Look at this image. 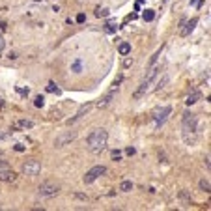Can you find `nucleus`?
Wrapping results in <instances>:
<instances>
[{"mask_svg":"<svg viewBox=\"0 0 211 211\" xmlns=\"http://www.w3.org/2000/svg\"><path fill=\"white\" fill-rule=\"evenodd\" d=\"M161 75V65H157V67H153L151 65V69L148 71V75L144 77V80L140 82V86H138V90L135 92V99H138V97H142L144 93H148L150 90H151V86H155V82H157V77Z\"/></svg>","mask_w":211,"mask_h":211,"instance_id":"nucleus-2","label":"nucleus"},{"mask_svg":"<svg viewBox=\"0 0 211 211\" xmlns=\"http://www.w3.org/2000/svg\"><path fill=\"white\" fill-rule=\"evenodd\" d=\"M196 25H198V17H193L191 21L181 19V22H179V36H181V37H187V36L194 30Z\"/></svg>","mask_w":211,"mask_h":211,"instance_id":"nucleus-10","label":"nucleus"},{"mask_svg":"<svg viewBox=\"0 0 211 211\" xmlns=\"http://www.w3.org/2000/svg\"><path fill=\"white\" fill-rule=\"evenodd\" d=\"M96 15H97V17H107V15H108V10H105V8H103V10L97 8V10H96Z\"/></svg>","mask_w":211,"mask_h":211,"instance_id":"nucleus-24","label":"nucleus"},{"mask_svg":"<svg viewBox=\"0 0 211 211\" xmlns=\"http://www.w3.org/2000/svg\"><path fill=\"white\" fill-rule=\"evenodd\" d=\"M107 142H108V133H107L103 127H97V129H93V131L88 135V138H86V148H88L90 153L99 155L101 151H105Z\"/></svg>","mask_w":211,"mask_h":211,"instance_id":"nucleus-1","label":"nucleus"},{"mask_svg":"<svg viewBox=\"0 0 211 211\" xmlns=\"http://www.w3.org/2000/svg\"><path fill=\"white\" fill-rule=\"evenodd\" d=\"M8 138H10L8 133H0V142H2V140H8Z\"/></svg>","mask_w":211,"mask_h":211,"instance_id":"nucleus-31","label":"nucleus"},{"mask_svg":"<svg viewBox=\"0 0 211 211\" xmlns=\"http://www.w3.org/2000/svg\"><path fill=\"white\" fill-rule=\"evenodd\" d=\"M200 189H202L204 193H211V183H209V179H200Z\"/></svg>","mask_w":211,"mask_h":211,"instance_id":"nucleus-18","label":"nucleus"},{"mask_svg":"<svg viewBox=\"0 0 211 211\" xmlns=\"http://www.w3.org/2000/svg\"><path fill=\"white\" fill-rule=\"evenodd\" d=\"M112 159H114V161H120V159H122V153H120V151H114V153H112Z\"/></svg>","mask_w":211,"mask_h":211,"instance_id":"nucleus-30","label":"nucleus"},{"mask_svg":"<svg viewBox=\"0 0 211 211\" xmlns=\"http://www.w3.org/2000/svg\"><path fill=\"white\" fill-rule=\"evenodd\" d=\"M125 153H127V155H135V153H136V150H135V148H127V150H125Z\"/></svg>","mask_w":211,"mask_h":211,"instance_id":"nucleus-32","label":"nucleus"},{"mask_svg":"<svg viewBox=\"0 0 211 211\" xmlns=\"http://www.w3.org/2000/svg\"><path fill=\"white\" fill-rule=\"evenodd\" d=\"M2 155H4V151H2V150H0V157H2Z\"/></svg>","mask_w":211,"mask_h":211,"instance_id":"nucleus-37","label":"nucleus"},{"mask_svg":"<svg viewBox=\"0 0 211 211\" xmlns=\"http://www.w3.org/2000/svg\"><path fill=\"white\" fill-rule=\"evenodd\" d=\"M47 90H49V92H53V93H56V96H60V93H62V90L56 86V82H49V84H47Z\"/></svg>","mask_w":211,"mask_h":211,"instance_id":"nucleus-19","label":"nucleus"},{"mask_svg":"<svg viewBox=\"0 0 211 211\" xmlns=\"http://www.w3.org/2000/svg\"><path fill=\"white\" fill-rule=\"evenodd\" d=\"M118 53H120L122 56H127V54L131 53V43H127V41H122V43L118 45Z\"/></svg>","mask_w":211,"mask_h":211,"instance_id":"nucleus-15","label":"nucleus"},{"mask_svg":"<svg viewBox=\"0 0 211 211\" xmlns=\"http://www.w3.org/2000/svg\"><path fill=\"white\" fill-rule=\"evenodd\" d=\"M4 47H6V41H4V37H2V34H0V53L4 51Z\"/></svg>","mask_w":211,"mask_h":211,"instance_id":"nucleus-28","label":"nucleus"},{"mask_svg":"<svg viewBox=\"0 0 211 211\" xmlns=\"http://www.w3.org/2000/svg\"><path fill=\"white\" fill-rule=\"evenodd\" d=\"M60 193V187L53 181H45L37 187V196L39 198H54Z\"/></svg>","mask_w":211,"mask_h":211,"instance_id":"nucleus-4","label":"nucleus"},{"mask_svg":"<svg viewBox=\"0 0 211 211\" xmlns=\"http://www.w3.org/2000/svg\"><path fill=\"white\" fill-rule=\"evenodd\" d=\"M21 170H22V174L28 176V178H36L41 172V162L37 159H28V161L22 162V168Z\"/></svg>","mask_w":211,"mask_h":211,"instance_id":"nucleus-5","label":"nucleus"},{"mask_svg":"<svg viewBox=\"0 0 211 211\" xmlns=\"http://www.w3.org/2000/svg\"><path fill=\"white\" fill-rule=\"evenodd\" d=\"M120 191H122V193H131V191H133V181H131V179L122 181V183H120Z\"/></svg>","mask_w":211,"mask_h":211,"instance_id":"nucleus-16","label":"nucleus"},{"mask_svg":"<svg viewBox=\"0 0 211 211\" xmlns=\"http://www.w3.org/2000/svg\"><path fill=\"white\" fill-rule=\"evenodd\" d=\"M15 150H17V151H25V146H21V144H17V146H15Z\"/></svg>","mask_w":211,"mask_h":211,"instance_id":"nucleus-35","label":"nucleus"},{"mask_svg":"<svg viewBox=\"0 0 211 211\" xmlns=\"http://www.w3.org/2000/svg\"><path fill=\"white\" fill-rule=\"evenodd\" d=\"M84 21H86V15L84 13H79L77 15V22H84Z\"/></svg>","mask_w":211,"mask_h":211,"instance_id":"nucleus-29","label":"nucleus"},{"mask_svg":"<svg viewBox=\"0 0 211 211\" xmlns=\"http://www.w3.org/2000/svg\"><path fill=\"white\" fill-rule=\"evenodd\" d=\"M15 127L26 131V129H32V127H34V122H32V120H17V122H15Z\"/></svg>","mask_w":211,"mask_h":211,"instance_id":"nucleus-14","label":"nucleus"},{"mask_svg":"<svg viewBox=\"0 0 211 211\" xmlns=\"http://www.w3.org/2000/svg\"><path fill=\"white\" fill-rule=\"evenodd\" d=\"M112 99H114V90H110V92L107 93V96H105V97H101L96 105H97V108H105V107H108V105L112 103Z\"/></svg>","mask_w":211,"mask_h":211,"instance_id":"nucleus-12","label":"nucleus"},{"mask_svg":"<svg viewBox=\"0 0 211 211\" xmlns=\"http://www.w3.org/2000/svg\"><path fill=\"white\" fill-rule=\"evenodd\" d=\"M34 105H36L37 108H41V107L45 105V97H43V96H37V97L34 99Z\"/></svg>","mask_w":211,"mask_h":211,"instance_id":"nucleus-23","label":"nucleus"},{"mask_svg":"<svg viewBox=\"0 0 211 211\" xmlns=\"http://www.w3.org/2000/svg\"><path fill=\"white\" fill-rule=\"evenodd\" d=\"M165 2H166V0H165Z\"/></svg>","mask_w":211,"mask_h":211,"instance_id":"nucleus-38","label":"nucleus"},{"mask_svg":"<svg viewBox=\"0 0 211 211\" xmlns=\"http://www.w3.org/2000/svg\"><path fill=\"white\" fill-rule=\"evenodd\" d=\"M161 53H162V47H161V49H157V53L151 56V60H150V67H151V65H155V62H157V58L161 56Z\"/></svg>","mask_w":211,"mask_h":211,"instance_id":"nucleus-22","label":"nucleus"},{"mask_svg":"<svg viewBox=\"0 0 211 211\" xmlns=\"http://www.w3.org/2000/svg\"><path fill=\"white\" fill-rule=\"evenodd\" d=\"M71 71H73V73H80V71H82V60H80V58H77V60L71 64Z\"/></svg>","mask_w":211,"mask_h":211,"instance_id":"nucleus-17","label":"nucleus"},{"mask_svg":"<svg viewBox=\"0 0 211 211\" xmlns=\"http://www.w3.org/2000/svg\"><path fill=\"white\" fill-rule=\"evenodd\" d=\"M0 107H4V101H2V99H0Z\"/></svg>","mask_w":211,"mask_h":211,"instance_id":"nucleus-36","label":"nucleus"},{"mask_svg":"<svg viewBox=\"0 0 211 211\" xmlns=\"http://www.w3.org/2000/svg\"><path fill=\"white\" fill-rule=\"evenodd\" d=\"M170 112H172V107L170 105H166V107H162V108H155L153 110V120H155V129H159L162 123L166 122V118L170 116Z\"/></svg>","mask_w":211,"mask_h":211,"instance_id":"nucleus-7","label":"nucleus"},{"mask_svg":"<svg viewBox=\"0 0 211 211\" xmlns=\"http://www.w3.org/2000/svg\"><path fill=\"white\" fill-rule=\"evenodd\" d=\"M133 62H135L133 58H129V56H125V60H123V67H131V65H133Z\"/></svg>","mask_w":211,"mask_h":211,"instance_id":"nucleus-26","label":"nucleus"},{"mask_svg":"<svg viewBox=\"0 0 211 211\" xmlns=\"http://www.w3.org/2000/svg\"><path fill=\"white\" fill-rule=\"evenodd\" d=\"M181 129H183V135H187V133L194 135L196 129H198V118H196V114L187 110L183 114V118H181Z\"/></svg>","mask_w":211,"mask_h":211,"instance_id":"nucleus-3","label":"nucleus"},{"mask_svg":"<svg viewBox=\"0 0 211 211\" xmlns=\"http://www.w3.org/2000/svg\"><path fill=\"white\" fill-rule=\"evenodd\" d=\"M73 198H77V200H84V202H88V196H86V194H82V193H73Z\"/></svg>","mask_w":211,"mask_h":211,"instance_id":"nucleus-25","label":"nucleus"},{"mask_svg":"<svg viewBox=\"0 0 211 211\" xmlns=\"http://www.w3.org/2000/svg\"><path fill=\"white\" fill-rule=\"evenodd\" d=\"M204 165H205V168L209 170V166H211V165H209V155H205V159H204Z\"/></svg>","mask_w":211,"mask_h":211,"instance_id":"nucleus-34","label":"nucleus"},{"mask_svg":"<svg viewBox=\"0 0 211 211\" xmlns=\"http://www.w3.org/2000/svg\"><path fill=\"white\" fill-rule=\"evenodd\" d=\"M166 82H168V75H165V77H162V80H161V82H155V88H153V90H162Z\"/></svg>","mask_w":211,"mask_h":211,"instance_id":"nucleus-21","label":"nucleus"},{"mask_svg":"<svg viewBox=\"0 0 211 211\" xmlns=\"http://www.w3.org/2000/svg\"><path fill=\"white\" fill-rule=\"evenodd\" d=\"M116 26H114V22H108V25H107V32H112Z\"/></svg>","mask_w":211,"mask_h":211,"instance_id":"nucleus-33","label":"nucleus"},{"mask_svg":"<svg viewBox=\"0 0 211 211\" xmlns=\"http://www.w3.org/2000/svg\"><path fill=\"white\" fill-rule=\"evenodd\" d=\"M92 107H93L92 103H86V105H82V107H80V108L77 110V114L73 116V118H71V120H67V125H71V123H75L77 120H80V118H82L84 114H88V112L92 110Z\"/></svg>","mask_w":211,"mask_h":211,"instance_id":"nucleus-11","label":"nucleus"},{"mask_svg":"<svg viewBox=\"0 0 211 211\" xmlns=\"http://www.w3.org/2000/svg\"><path fill=\"white\" fill-rule=\"evenodd\" d=\"M75 138H77V131H64V133H60V135L54 138V148H56V150L65 148V146L71 144Z\"/></svg>","mask_w":211,"mask_h":211,"instance_id":"nucleus-6","label":"nucleus"},{"mask_svg":"<svg viewBox=\"0 0 211 211\" xmlns=\"http://www.w3.org/2000/svg\"><path fill=\"white\" fill-rule=\"evenodd\" d=\"M200 97H202V93H200L198 90H194L193 93H189V96H187V99H185V103H187V105H189V107H191V105H194V103H198V101H200Z\"/></svg>","mask_w":211,"mask_h":211,"instance_id":"nucleus-13","label":"nucleus"},{"mask_svg":"<svg viewBox=\"0 0 211 211\" xmlns=\"http://www.w3.org/2000/svg\"><path fill=\"white\" fill-rule=\"evenodd\" d=\"M103 174H107V166H103V165H97V166H93V168H90L88 172H86V176L82 178V181L86 183V185H90V183H93L97 178H101Z\"/></svg>","mask_w":211,"mask_h":211,"instance_id":"nucleus-9","label":"nucleus"},{"mask_svg":"<svg viewBox=\"0 0 211 211\" xmlns=\"http://www.w3.org/2000/svg\"><path fill=\"white\" fill-rule=\"evenodd\" d=\"M142 19H144V21H148V22H150V21H153V19H155V11H153V10H146V11H144V15H142Z\"/></svg>","mask_w":211,"mask_h":211,"instance_id":"nucleus-20","label":"nucleus"},{"mask_svg":"<svg viewBox=\"0 0 211 211\" xmlns=\"http://www.w3.org/2000/svg\"><path fill=\"white\" fill-rule=\"evenodd\" d=\"M17 179V174L11 170V166L8 165L6 161H0V181L4 183H13Z\"/></svg>","mask_w":211,"mask_h":211,"instance_id":"nucleus-8","label":"nucleus"},{"mask_svg":"<svg viewBox=\"0 0 211 211\" xmlns=\"http://www.w3.org/2000/svg\"><path fill=\"white\" fill-rule=\"evenodd\" d=\"M17 93H21V96H28L30 90L28 88H17Z\"/></svg>","mask_w":211,"mask_h":211,"instance_id":"nucleus-27","label":"nucleus"}]
</instances>
